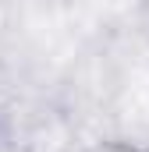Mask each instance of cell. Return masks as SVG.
Returning a JSON list of instances; mask_svg holds the SVG:
<instances>
[{"instance_id":"6da1fadb","label":"cell","mask_w":149,"mask_h":152,"mask_svg":"<svg viewBox=\"0 0 149 152\" xmlns=\"http://www.w3.org/2000/svg\"><path fill=\"white\" fill-rule=\"evenodd\" d=\"M82 152H149V145L142 142H124V138H107V142H92Z\"/></svg>"},{"instance_id":"7a4b0ae2","label":"cell","mask_w":149,"mask_h":152,"mask_svg":"<svg viewBox=\"0 0 149 152\" xmlns=\"http://www.w3.org/2000/svg\"><path fill=\"white\" fill-rule=\"evenodd\" d=\"M0 142H4V120H0Z\"/></svg>"}]
</instances>
